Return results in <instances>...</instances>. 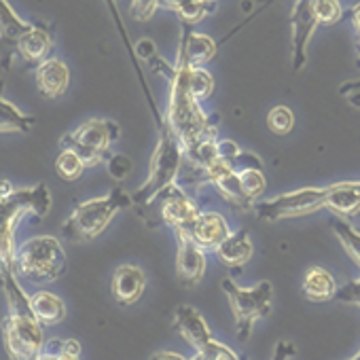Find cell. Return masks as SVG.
Returning <instances> with one entry per match:
<instances>
[{
    "instance_id": "6da1fadb",
    "label": "cell",
    "mask_w": 360,
    "mask_h": 360,
    "mask_svg": "<svg viewBox=\"0 0 360 360\" xmlns=\"http://www.w3.org/2000/svg\"><path fill=\"white\" fill-rule=\"evenodd\" d=\"M0 288L9 307V314L3 320V341L9 360H37L45 345V326L37 320L30 307V297L18 282L15 269L0 267Z\"/></svg>"
},
{
    "instance_id": "7a4b0ae2",
    "label": "cell",
    "mask_w": 360,
    "mask_h": 360,
    "mask_svg": "<svg viewBox=\"0 0 360 360\" xmlns=\"http://www.w3.org/2000/svg\"><path fill=\"white\" fill-rule=\"evenodd\" d=\"M176 70L169 79V104H167V123L174 134L180 138L183 146H191L210 131H217L219 117L208 115L202 108V102L191 91V66L174 62Z\"/></svg>"
},
{
    "instance_id": "3957f363",
    "label": "cell",
    "mask_w": 360,
    "mask_h": 360,
    "mask_svg": "<svg viewBox=\"0 0 360 360\" xmlns=\"http://www.w3.org/2000/svg\"><path fill=\"white\" fill-rule=\"evenodd\" d=\"M183 163H185V146L165 119V123L157 127V146L150 157L148 176L144 180V185L131 193L134 206L148 208L150 204H155L157 198L178 180Z\"/></svg>"
},
{
    "instance_id": "277c9868",
    "label": "cell",
    "mask_w": 360,
    "mask_h": 360,
    "mask_svg": "<svg viewBox=\"0 0 360 360\" xmlns=\"http://www.w3.org/2000/svg\"><path fill=\"white\" fill-rule=\"evenodd\" d=\"M134 206L131 193L115 187L102 198H94L75 206L72 214L62 225L64 238L70 242H91L106 231L110 221L125 208Z\"/></svg>"
},
{
    "instance_id": "5b68a950",
    "label": "cell",
    "mask_w": 360,
    "mask_h": 360,
    "mask_svg": "<svg viewBox=\"0 0 360 360\" xmlns=\"http://www.w3.org/2000/svg\"><path fill=\"white\" fill-rule=\"evenodd\" d=\"M68 257L53 236H37L18 246V274L34 284L56 282L66 274Z\"/></svg>"
},
{
    "instance_id": "8992f818",
    "label": "cell",
    "mask_w": 360,
    "mask_h": 360,
    "mask_svg": "<svg viewBox=\"0 0 360 360\" xmlns=\"http://www.w3.org/2000/svg\"><path fill=\"white\" fill-rule=\"evenodd\" d=\"M223 290L236 318L238 341L246 343L255 330V324L274 307V284L269 280H263L250 288H242L231 278H223Z\"/></svg>"
},
{
    "instance_id": "52a82bcc",
    "label": "cell",
    "mask_w": 360,
    "mask_h": 360,
    "mask_svg": "<svg viewBox=\"0 0 360 360\" xmlns=\"http://www.w3.org/2000/svg\"><path fill=\"white\" fill-rule=\"evenodd\" d=\"M121 129L110 119H87L75 131L62 138V148H72L87 167L102 163L108 157V148L117 142Z\"/></svg>"
},
{
    "instance_id": "ba28073f",
    "label": "cell",
    "mask_w": 360,
    "mask_h": 360,
    "mask_svg": "<svg viewBox=\"0 0 360 360\" xmlns=\"http://www.w3.org/2000/svg\"><path fill=\"white\" fill-rule=\"evenodd\" d=\"M326 191L328 187H303L290 193L276 195L274 200L257 202L252 206V212L257 214V219L267 223L307 217L326 208Z\"/></svg>"
},
{
    "instance_id": "9c48e42d",
    "label": "cell",
    "mask_w": 360,
    "mask_h": 360,
    "mask_svg": "<svg viewBox=\"0 0 360 360\" xmlns=\"http://www.w3.org/2000/svg\"><path fill=\"white\" fill-rule=\"evenodd\" d=\"M157 200H161V208H159L161 221L167 227H172L174 236H189L191 238V231H193L198 219L202 217V210L189 198V193L178 183H174Z\"/></svg>"
},
{
    "instance_id": "30bf717a",
    "label": "cell",
    "mask_w": 360,
    "mask_h": 360,
    "mask_svg": "<svg viewBox=\"0 0 360 360\" xmlns=\"http://www.w3.org/2000/svg\"><path fill=\"white\" fill-rule=\"evenodd\" d=\"M320 26L314 0H297L290 11V37H292V72H301L307 64L309 41Z\"/></svg>"
},
{
    "instance_id": "8fae6325",
    "label": "cell",
    "mask_w": 360,
    "mask_h": 360,
    "mask_svg": "<svg viewBox=\"0 0 360 360\" xmlns=\"http://www.w3.org/2000/svg\"><path fill=\"white\" fill-rule=\"evenodd\" d=\"M176 250V276L183 286H195L206 276V252L189 238V236H174Z\"/></svg>"
},
{
    "instance_id": "7c38bea8",
    "label": "cell",
    "mask_w": 360,
    "mask_h": 360,
    "mask_svg": "<svg viewBox=\"0 0 360 360\" xmlns=\"http://www.w3.org/2000/svg\"><path fill=\"white\" fill-rule=\"evenodd\" d=\"M217 51H219V43L214 39H210L208 34L195 32L193 26L183 24L176 62H183L191 68H204L206 62L214 60Z\"/></svg>"
},
{
    "instance_id": "4fadbf2b",
    "label": "cell",
    "mask_w": 360,
    "mask_h": 360,
    "mask_svg": "<svg viewBox=\"0 0 360 360\" xmlns=\"http://www.w3.org/2000/svg\"><path fill=\"white\" fill-rule=\"evenodd\" d=\"M110 290L119 305H134L142 299L146 290V274L138 265H121L112 274Z\"/></svg>"
},
{
    "instance_id": "5bb4252c",
    "label": "cell",
    "mask_w": 360,
    "mask_h": 360,
    "mask_svg": "<svg viewBox=\"0 0 360 360\" xmlns=\"http://www.w3.org/2000/svg\"><path fill=\"white\" fill-rule=\"evenodd\" d=\"M229 236H231L229 223L219 212H202V217L198 219L191 231V240L204 252H217Z\"/></svg>"
},
{
    "instance_id": "9a60e30c",
    "label": "cell",
    "mask_w": 360,
    "mask_h": 360,
    "mask_svg": "<svg viewBox=\"0 0 360 360\" xmlns=\"http://www.w3.org/2000/svg\"><path fill=\"white\" fill-rule=\"evenodd\" d=\"M34 81L43 96L60 98L70 85V68L60 58H47L45 62L34 66Z\"/></svg>"
},
{
    "instance_id": "2e32d148",
    "label": "cell",
    "mask_w": 360,
    "mask_h": 360,
    "mask_svg": "<svg viewBox=\"0 0 360 360\" xmlns=\"http://www.w3.org/2000/svg\"><path fill=\"white\" fill-rule=\"evenodd\" d=\"M174 326L183 335L195 349H200L208 339H212V333L204 320V316L189 303H180L174 309Z\"/></svg>"
},
{
    "instance_id": "e0dca14e",
    "label": "cell",
    "mask_w": 360,
    "mask_h": 360,
    "mask_svg": "<svg viewBox=\"0 0 360 360\" xmlns=\"http://www.w3.org/2000/svg\"><path fill=\"white\" fill-rule=\"evenodd\" d=\"M53 51V37L51 30H47L45 26H34L20 39L15 53L22 56V60L30 66H39L41 62H45Z\"/></svg>"
},
{
    "instance_id": "ac0fdd59",
    "label": "cell",
    "mask_w": 360,
    "mask_h": 360,
    "mask_svg": "<svg viewBox=\"0 0 360 360\" xmlns=\"http://www.w3.org/2000/svg\"><path fill=\"white\" fill-rule=\"evenodd\" d=\"M252 255H255V246H252L248 229L231 231V236L217 250L219 261L231 269H242L252 259Z\"/></svg>"
},
{
    "instance_id": "d6986e66",
    "label": "cell",
    "mask_w": 360,
    "mask_h": 360,
    "mask_svg": "<svg viewBox=\"0 0 360 360\" xmlns=\"http://www.w3.org/2000/svg\"><path fill=\"white\" fill-rule=\"evenodd\" d=\"M30 28H32V24L22 20L7 0H0V51L13 53L20 39Z\"/></svg>"
},
{
    "instance_id": "ffe728a7",
    "label": "cell",
    "mask_w": 360,
    "mask_h": 360,
    "mask_svg": "<svg viewBox=\"0 0 360 360\" xmlns=\"http://www.w3.org/2000/svg\"><path fill=\"white\" fill-rule=\"evenodd\" d=\"M326 208L339 217H354L360 210V183H335L326 191Z\"/></svg>"
},
{
    "instance_id": "44dd1931",
    "label": "cell",
    "mask_w": 360,
    "mask_h": 360,
    "mask_svg": "<svg viewBox=\"0 0 360 360\" xmlns=\"http://www.w3.org/2000/svg\"><path fill=\"white\" fill-rule=\"evenodd\" d=\"M30 307L43 326H56L66 318V303L49 290H37L30 295Z\"/></svg>"
},
{
    "instance_id": "7402d4cb",
    "label": "cell",
    "mask_w": 360,
    "mask_h": 360,
    "mask_svg": "<svg viewBox=\"0 0 360 360\" xmlns=\"http://www.w3.org/2000/svg\"><path fill=\"white\" fill-rule=\"evenodd\" d=\"M337 282L330 276V271H326L324 267H309L305 278H303V292L309 301L314 303H322V301H330L337 297Z\"/></svg>"
},
{
    "instance_id": "603a6c76",
    "label": "cell",
    "mask_w": 360,
    "mask_h": 360,
    "mask_svg": "<svg viewBox=\"0 0 360 360\" xmlns=\"http://www.w3.org/2000/svg\"><path fill=\"white\" fill-rule=\"evenodd\" d=\"M37 117L22 112L13 102H9L3 96V81H0V134H9V131H18V134H26L34 127Z\"/></svg>"
},
{
    "instance_id": "cb8c5ba5",
    "label": "cell",
    "mask_w": 360,
    "mask_h": 360,
    "mask_svg": "<svg viewBox=\"0 0 360 360\" xmlns=\"http://www.w3.org/2000/svg\"><path fill=\"white\" fill-rule=\"evenodd\" d=\"M37 360H81V343L77 339H51L43 345Z\"/></svg>"
},
{
    "instance_id": "d4e9b609",
    "label": "cell",
    "mask_w": 360,
    "mask_h": 360,
    "mask_svg": "<svg viewBox=\"0 0 360 360\" xmlns=\"http://www.w3.org/2000/svg\"><path fill=\"white\" fill-rule=\"evenodd\" d=\"M238 174H240V185H242L246 198L252 204H257V200L265 193V187H267L263 167H240Z\"/></svg>"
},
{
    "instance_id": "484cf974",
    "label": "cell",
    "mask_w": 360,
    "mask_h": 360,
    "mask_svg": "<svg viewBox=\"0 0 360 360\" xmlns=\"http://www.w3.org/2000/svg\"><path fill=\"white\" fill-rule=\"evenodd\" d=\"M85 161L72 150V148H62V153L56 159V174L66 180V183H72L77 180L83 172H85Z\"/></svg>"
},
{
    "instance_id": "4316f807",
    "label": "cell",
    "mask_w": 360,
    "mask_h": 360,
    "mask_svg": "<svg viewBox=\"0 0 360 360\" xmlns=\"http://www.w3.org/2000/svg\"><path fill=\"white\" fill-rule=\"evenodd\" d=\"M330 227H333L335 236L341 240V244L345 246L347 255H349V257L358 263V267H360V229L352 227V225L345 223L343 219H335V221L330 223Z\"/></svg>"
},
{
    "instance_id": "83f0119b",
    "label": "cell",
    "mask_w": 360,
    "mask_h": 360,
    "mask_svg": "<svg viewBox=\"0 0 360 360\" xmlns=\"http://www.w3.org/2000/svg\"><path fill=\"white\" fill-rule=\"evenodd\" d=\"M267 127L278 134V136H286L292 131L295 127V115L288 106H274L267 112Z\"/></svg>"
},
{
    "instance_id": "f1b7e54d",
    "label": "cell",
    "mask_w": 360,
    "mask_h": 360,
    "mask_svg": "<svg viewBox=\"0 0 360 360\" xmlns=\"http://www.w3.org/2000/svg\"><path fill=\"white\" fill-rule=\"evenodd\" d=\"M191 91L193 96L204 102L210 100L214 94V79L206 68H191Z\"/></svg>"
},
{
    "instance_id": "f546056e",
    "label": "cell",
    "mask_w": 360,
    "mask_h": 360,
    "mask_svg": "<svg viewBox=\"0 0 360 360\" xmlns=\"http://www.w3.org/2000/svg\"><path fill=\"white\" fill-rule=\"evenodd\" d=\"M314 7L320 26H335L343 18L341 0H314Z\"/></svg>"
},
{
    "instance_id": "4dcf8cb0",
    "label": "cell",
    "mask_w": 360,
    "mask_h": 360,
    "mask_svg": "<svg viewBox=\"0 0 360 360\" xmlns=\"http://www.w3.org/2000/svg\"><path fill=\"white\" fill-rule=\"evenodd\" d=\"M131 169H134V161L127 155L115 153V155L106 157V172L115 183H123V180L131 174Z\"/></svg>"
},
{
    "instance_id": "1f68e13d",
    "label": "cell",
    "mask_w": 360,
    "mask_h": 360,
    "mask_svg": "<svg viewBox=\"0 0 360 360\" xmlns=\"http://www.w3.org/2000/svg\"><path fill=\"white\" fill-rule=\"evenodd\" d=\"M204 360H240L236 354H233V349H229L225 343H221V341H217L214 337L212 339H208L200 349H195Z\"/></svg>"
},
{
    "instance_id": "d6a6232c",
    "label": "cell",
    "mask_w": 360,
    "mask_h": 360,
    "mask_svg": "<svg viewBox=\"0 0 360 360\" xmlns=\"http://www.w3.org/2000/svg\"><path fill=\"white\" fill-rule=\"evenodd\" d=\"M161 7V0H131V5H129V11L134 15V20L138 22H148L155 11Z\"/></svg>"
},
{
    "instance_id": "836d02e7",
    "label": "cell",
    "mask_w": 360,
    "mask_h": 360,
    "mask_svg": "<svg viewBox=\"0 0 360 360\" xmlns=\"http://www.w3.org/2000/svg\"><path fill=\"white\" fill-rule=\"evenodd\" d=\"M335 299L360 307V276H358L356 280L347 282L345 286H341V288L337 290V297H335Z\"/></svg>"
},
{
    "instance_id": "e575fe53",
    "label": "cell",
    "mask_w": 360,
    "mask_h": 360,
    "mask_svg": "<svg viewBox=\"0 0 360 360\" xmlns=\"http://www.w3.org/2000/svg\"><path fill=\"white\" fill-rule=\"evenodd\" d=\"M242 153L244 150L238 146V142H233V140H219V159L229 161V163L236 165V161L242 157Z\"/></svg>"
},
{
    "instance_id": "d590c367",
    "label": "cell",
    "mask_w": 360,
    "mask_h": 360,
    "mask_svg": "<svg viewBox=\"0 0 360 360\" xmlns=\"http://www.w3.org/2000/svg\"><path fill=\"white\" fill-rule=\"evenodd\" d=\"M134 53H136L138 60L150 62V60L157 56V47H155V43H153L150 39H142V41H138V43L134 45Z\"/></svg>"
},
{
    "instance_id": "8d00e7d4",
    "label": "cell",
    "mask_w": 360,
    "mask_h": 360,
    "mask_svg": "<svg viewBox=\"0 0 360 360\" xmlns=\"http://www.w3.org/2000/svg\"><path fill=\"white\" fill-rule=\"evenodd\" d=\"M148 360H187L183 354L178 352H169V349H161V352H155Z\"/></svg>"
},
{
    "instance_id": "74e56055",
    "label": "cell",
    "mask_w": 360,
    "mask_h": 360,
    "mask_svg": "<svg viewBox=\"0 0 360 360\" xmlns=\"http://www.w3.org/2000/svg\"><path fill=\"white\" fill-rule=\"evenodd\" d=\"M347 18L352 20V24L356 26V30H358V34H360V3L354 5V7L347 11Z\"/></svg>"
},
{
    "instance_id": "f35d334b",
    "label": "cell",
    "mask_w": 360,
    "mask_h": 360,
    "mask_svg": "<svg viewBox=\"0 0 360 360\" xmlns=\"http://www.w3.org/2000/svg\"><path fill=\"white\" fill-rule=\"evenodd\" d=\"M356 89H360V79H358V81H349V83L341 85V87H339V94H341V96H347L349 91H356Z\"/></svg>"
},
{
    "instance_id": "ab89813d",
    "label": "cell",
    "mask_w": 360,
    "mask_h": 360,
    "mask_svg": "<svg viewBox=\"0 0 360 360\" xmlns=\"http://www.w3.org/2000/svg\"><path fill=\"white\" fill-rule=\"evenodd\" d=\"M345 98L349 100V104H352V106L360 108V89H356V91H349V94H347Z\"/></svg>"
},
{
    "instance_id": "60d3db41",
    "label": "cell",
    "mask_w": 360,
    "mask_h": 360,
    "mask_svg": "<svg viewBox=\"0 0 360 360\" xmlns=\"http://www.w3.org/2000/svg\"><path fill=\"white\" fill-rule=\"evenodd\" d=\"M347 360H360V349H358V354H354L352 358H347Z\"/></svg>"
},
{
    "instance_id": "b9f144b4",
    "label": "cell",
    "mask_w": 360,
    "mask_h": 360,
    "mask_svg": "<svg viewBox=\"0 0 360 360\" xmlns=\"http://www.w3.org/2000/svg\"><path fill=\"white\" fill-rule=\"evenodd\" d=\"M191 360H204V358H202V356H200V354H195V356H193V358H191Z\"/></svg>"
},
{
    "instance_id": "7bdbcfd3",
    "label": "cell",
    "mask_w": 360,
    "mask_h": 360,
    "mask_svg": "<svg viewBox=\"0 0 360 360\" xmlns=\"http://www.w3.org/2000/svg\"><path fill=\"white\" fill-rule=\"evenodd\" d=\"M358 49H360V34H358Z\"/></svg>"
}]
</instances>
